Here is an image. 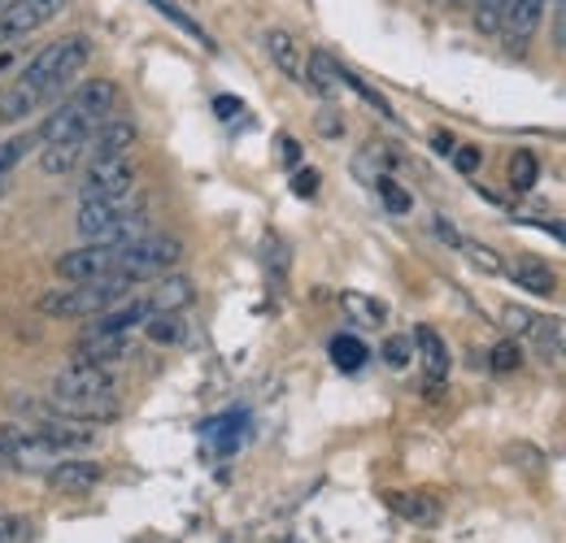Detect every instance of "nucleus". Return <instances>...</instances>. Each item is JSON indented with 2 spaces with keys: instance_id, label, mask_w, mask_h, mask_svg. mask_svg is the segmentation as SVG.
Listing matches in <instances>:
<instances>
[{
  "instance_id": "14",
  "label": "nucleus",
  "mask_w": 566,
  "mask_h": 543,
  "mask_svg": "<svg viewBox=\"0 0 566 543\" xmlns=\"http://www.w3.org/2000/svg\"><path fill=\"white\" fill-rule=\"evenodd\" d=\"M388 509L397 518H406L410 526H436L440 522V500H431L427 491H388Z\"/></svg>"
},
{
  "instance_id": "19",
  "label": "nucleus",
  "mask_w": 566,
  "mask_h": 543,
  "mask_svg": "<svg viewBox=\"0 0 566 543\" xmlns=\"http://www.w3.org/2000/svg\"><path fill=\"white\" fill-rule=\"evenodd\" d=\"M510 278H514L523 291H532V296H554V287H558L554 270H549L545 262H532V257H518V262L510 266Z\"/></svg>"
},
{
  "instance_id": "38",
  "label": "nucleus",
  "mask_w": 566,
  "mask_h": 543,
  "mask_svg": "<svg viewBox=\"0 0 566 543\" xmlns=\"http://www.w3.org/2000/svg\"><path fill=\"white\" fill-rule=\"evenodd\" d=\"M280 152H283V161H287V166H296V161H301V148H296V139L283 136L280 139Z\"/></svg>"
},
{
  "instance_id": "37",
  "label": "nucleus",
  "mask_w": 566,
  "mask_h": 543,
  "mask_svg": "<svg viewBox=\"0 0 566 543\" xmlns=\"http://www.w3.org/2000/svg\"><path fill=\"white\" fill-rule=\"evenodd\" d=\"M453 148H458V139L449 136V131H431V152H440V157H453Z\"/></svg>"
},
{
  "instance_id": "18",
  "label": "nucleus",
  "mask_w": 566,
  "mask_h": 543,
  "mask_svg": "<svg viewBox=\"0 0 566 543\" xmlns=\"http://www.w3.org/2000/svg\"><path fill=\"white\" fill-rule=\"evenodd\" d=\"M415 348H419V356H423V370L431 383H444V374H449V348L444 340L431 331V327H419L415 331Z\"/></svg>"
},
{
  "instance_id": "16",
  "label": "nucleus",
  "mask_w": 566,
  "mask_h": 543,
  "mask_svg": "<svg viewBox=\"0 0 566 543\" xmlns=\"http://www.w3.org/2000/svg\"><path fill=\"white\" fill-rule=\"evenodd\" d=\"M40 170L53 179H66L83 170V139H62V143H40Z\"/></svg>"
},
{
  "instance_id": "5",
  "label": "nucleus",
  "mask_w": 566,
  "mask_h": 543,
  "mask_svg": "<svg viewBox=\"0 0 566 543\" xmlns=\"http://www.w3.org/2000/svg\"><path fill=\"white\" fill-rule=\"evenodd\" d=\"M49 396H62V401H83V405H114V379L105 365H92V361H71L66 370L53 374L49 383Z\"/></svg>"
},
{
  "instance_id": "26",
  "label": "nucleus",
  "mask_w": 566,
  "mask_h": 543,
  "mask_svg": "<svg viewBox=\"0 0 566 543\" xmlns=\"http://www.w3.org/2000/svg\"><path fill=\"white\" fill-rule=\"evenodd\" d=\"M458 253H467V257H471L480 270H489V274L505 270V266H501V257H496L489 244H480V239H462V248H458Z\"/></svg>"
},
{
  "instance_id": "39",
  "label": "nucleus",
  "mask_w": 566,
  "mask_h": 543,
  "mask_svg": "<svg viewBox=\"0 0 566 543\" xmlns=\"http://www.w3.org/2000/svg\"><path fill=\"white\" fill-rule=\"evenodd\" d=\"M558 4V44L566 49V0H554Z\"/></svg>"
},
{
  "instance_id": "29",
  "label": "nucleus",
  "mask_w": 566,
  "mask_h": 543,
  "mask_svg": "<svg viewBox=\"0 0 566 543\" xmlns=\"http://www.w3.org/2000/svg\"><path fill=\"white\" fill-rule=\"evenodd\" d=\"M410 356H415V340L392 336V340L384 343V361H388L392 370H406V365H410Z\"/></svg>"
},
{
  "instance_id": "10",
  "label": "nucleus",
  "mask_w": 566,
  "mask_h": 543,
  "mask_svg": "<svg viewBox=\"0 0 566 543\" xmlns=\"http://www.w3.org/2000/svg\"><path fill=\"white\" fill-rule=\"evenodd\" d=\"M136 123H127V118H105L101 127H92L87 136H83V166H92V161H109V157H127L132 148H136Z\"/></svg>"
},
{
  "instance_id": "7",
  "label": "nucleus",
  "mask_w": 566,
  "mask_h": 543,
  "mask_svg": "<svg viewBox=\"0 0 566 543\" xmlns=\"http://www.w3.org/2000/svg\"><path fill=\"white\" fill-rule=\"evenodd\" d=\"M132 192H136V166H132L127 157H109V161H92V166H83L78 204L114 201V196H132Z\"/></svg>"
},
{
  "instance_id": "28",
  "label": "nucleus",
  "mask_w": 566,
  "mask_h": 543,
  "mask_svg": "<svg viewBox=\"0 0 566 543\" xmlns=\"http://www.w3.org/2000/svg\"><path fill=\"white\" fill-rule=\"evenodd\" d=\"M144 327H148V336H153L157 343H175V340H179V313H153Z\"/></svg>"
},
{
  "instance_id": "30",
  "label": "nucleus",
  "mask_w": 566,
  "mask_h": 543,
  "mask_svg": "<svg viewBox=\"0 0 566 543\" xmlns=\"http://www.w3.org/2000/svg\"><path fill=\"white\" fill-rule=\"evenodd\" d=\"M18 540H31V522L0 509V543H18Z\"/></svg>"
},
{
  "instance_id": "27",
  "label": "nucleus",
  "mask_w": 566,
  "mask_h": 543,
  "mask_svg": "<svg viewBox=\"0 0 566 543\" xmlns=\"http://www.w3.org/2000/svg\"><path fill=\"white\" fill-rule=\"evenodd\" d=\"M505 327L514 331V336H536V327H541V318L532 313V309H518V305H505Z\"/></svg>"
},
{
  "instance_id": "23",
  "label": "nucleus",
  "mask_w": 566,
  "mask_h": 543,
  "mask_svg": "<svg viewBox=\"0 0 566 543\" xmlns=\"http://www.w3.org/2000/svg\"><path fill=\"white\" fill-rule=\"evenodd\" d=\"M471 9H475V31L480 35H501V22H505L510 0H471Z\"/></svg>"
},
{
  "instance_id": "3",
  "label": "nucleus",
  "mask_w": 566,
  "mask_h": 543,
  "mask_svg": "<svg viewBox=\"0 0 566 543\" xmlns=\"http://www.w3.org/2000/svg\"><path fill=\"white\" fill-rule=\"evenodd\" d=\"M136 278L132 274H105V278H87V283H66L49 296H40V313L44 318H96L114 305H123L132 296Z\"/></svg>"
},
{
  "instance_id": "33",
  "label": "nucleus",
  "mask_w": 566,
  "mask_h": 543,
  "mask_svg": "<svg viewBox=\"0 0 566 543\" xmlns=\"http://www.w3.org/2000/svg\"><path fill=\"white\" fill-rule=\"evenodd\" d=\"M514 365H518V348H514V343H496V348H493V370H501V374H505V370H514Z\"/></svg>"
},
{
  "instance_id": "40",
  "label": "nucleus",
  "mask_w": 566,
  "mask_h": 543,
  "mask_svg": "<svg viewBox=\"0 0 566 543\" xmlns=\"http://www.w3.org/2000/svg\"><path fill=\"white\" fill-rule=\"evenodd\" d=\"M13 66V57H9V53H0V70H9Z\"/></svg>"
},
{
  "instance_id": "20",
  "label": "nucleus",
  "mask_w": 566,
  "mask_h": 543,
  "mask_svg": "<svg viewBox=\"0 0 566 543\" xmlns=\"http://www.w3.org/2000/svg\"><path fill=\"white\" fill-rule=\"evenodd\" d=\"M148 4H153V9H157V13H161V18H170V22H175V26H179V31H184V35H192V40H197V44H201V49H210V53H213V40H210V31H206V26H201V22H197V18H192V13H184V9H179V4H175V0H148Z\"/></svg>"
},
{
  "instance_id": "35",
  "label": "nucleus",
  "mask_w": 566,
  "mask_h": 543,
  "mask_svg": "<svg viewBox=\"0 0 566 543\" xmlns=\"http://www.w3.org/2000/svg\"><path fill=\"white\" fill-rule=\"evenodd\" d=\"M240 109H244V105H240L235 96H218V100H213V114H218L222 123H227V118H240Z\"/></svg>"
},
{
  "instance_id": "21",
  "label": "nucleus",
  "mask_w": 566,
  "mask_h": 543,
  "mask_svg": "<svg viewBox=\"0 0 566 543\" xmlns=\"http://www.w3.org/2000/svg\"><path fill=\"white\" fill-rule=\"evenodd\" d=\"M327 352H332V365L336 370H345V374H354V370H361L366 365V343L354 340V336H336V340L327 343Z\"/></svg>"
},
{
  "instance_id": "6",
  "label": "nucleus",
  "mask_w": 566,
  "mask_h": 543,
  "mask_svg": "<svg viewBox=\"0 0 566 543\" xmlns=\"http://www.w3.org/2000/svg\"><path fill=\"white\" fill-rule=\"evenodd\" d=\"M184 257V244L170 239V235H140L123 248V274H132L136 283L144 278H157V274H170Z\"/></svg>"
},
{
  "instance_id": "11",
  "label": "nucleus",
  "mask_w": 566,
  "mask_h": 543,
  "mask_svg": "<svg viewBox=\"0 0 566 543\" xmlns=\"http://www.w3.org/2000/svg\"><path fill=\"white\" fill-rule=\"evenodd\" d=\"M541 18H545V0H510L505 22H501V40H505V49H510L514 57L527 53V44H532Z\"/></svg>"
},
{
  "instance_id": "2",
  "label": "nucleus",
  "mask_w": 566,
  "mask_h": 543,
  "mask_svg": "<svg viewBox=\"0 0 566 543\" xmlns=\"http://www.w3.org/2000/svg\"><path fill=\"white\" fill-rule=\"evenodd\" d=\"M114 109H118V83H109V78L74 83L71 92L49 109V118L40 123L35 139H40V143L83 139L92 127H101L105 118H114Z\"/></svg>"
},
{
  "instance_id": "31",
  "label": "nucleus",
  "mask_w": 566,
  "mask_h": 543,
  "mask_svg": "<svg viewBox=\"0 0 566 543\" xmlns=\"http://www.w3.org/2000/svg\"><path fill=\"white\" fill-rule=\"evenodd\" d=\"M375 183H379V196H384V204H388V213H397V217L410 213V196H406L392 179H375Z\"/></svg>"
},
{
  "instance_id": "25",
  "label": "nucleus",
  "mask_w": 566,
  "mask_h": 543,
  "mask_svg": "<svg viewBox=\"0 0 566 543\" xmlns=\"http://www.w3.org/2000/svg\"><path fill=\"white\" fill-rule=\"evenodd\" d=\"M536 179H541V166H536V157L523 148V152H514V161H510V183L518 188V192H527V188H536Z\"/></svg>"
},
{
  "instance_id": "24",
  "label": "nucleus",
  "mask_w": 566,
  "mask_h": 543,
  "mask_svg": "<svg viewBox=\"0 0 566 543\" xmlns=\"http://www.w3.org/2000/svg\"><path fill=\"white\" fill-rule=\"evenodd\" d=\"M345 309L354 313L357 322H366V327H379V322L388 318V309H384L379 300H370V296H357V291H345Z\"/></svg>"
},
{
  "instance_id": "13",
  "label": "nucleus",
  "mask_w": 566,
  "mask_h": 543,
  "mask_svg": "<svg viewBox=\"0 0 566 543\" xmlns=\"http://www.w3.org/2000/svg\"><path fill=\"white\" fill-rule=\"evenodd\" d=\"M132 336H96V331H83V340L74 343V361H92V365H114V361H127L132 356Z\"/></svg>"
},
{
  "instance_id": "1",
  "label": "nucleus",
  "mask_w": 566,
  "mask_h": 543,
  "mask_svg": "<svg viewBox=\"0 0 566 543\" xmlns=\"http://www.w3.org/2000/svg\"><path fill=\"white\" fill-rule=\"evenodd\" d=\"M87 62H92V40L87 35L53 40L44 53H35L22 66V74L9 87H0V123H22V118H35L40 109L57 105L78 83Z\"/></svg>"
},
{
  "instance_id": "17",
  "label": "nucleus",
  "mask_w": 566,
  "mask_h": 543,
  "mask_svg": "<svg viewBox=\"0 0 566 543\" xmlns=\"http://www.w3.org/2000/svg\"><path fill=\"white\" fill-rule=\"evenodd\" d=\"M192 278H184V274H157V291L148 296L153 300V309L157 313H179L184 305H192Z\"/></svg>"
},
{
  "instance_id": "12",
  "label": "nucleus",
  "mask_w": 566,
  "mask_h": 543,
  "mask_svg": "<svg viewBox=\"0 0 566 543\" xmlns=\"http://www.w3.org/2000/svg\"><path fill=\"white\" fill-rule=\"evenodd\" d=\"M101 478H105V470L96 461H87V457H66V461L49 466V487L62 491V496H87Z\"/></svg>"
},
{
  "instance_id": "22",
  "label": "nucleus",
  "mask_w": 566,
  "mask_h": 543,
  "mask_svg": "<svg viewBox=\"0 0 566 543\" xmlns=\"http://www.w3.org/2000/svg\"><path fill=\"white\" fill-rule=\"evenodd\" d=\"M35 148H40V139H35V136L0 139V183H4V179H9V174H13V170H18V166H22V161H27Z\"/></svg>"
},
{
  "instance_id": "41",
  "label": "nucleus",
  "mask_w": 566,
  "mask_h": 543,
  "mask_svg": "<svg viewBox=\"0 0 566 543\" xmlns=\"http://www.w3.org/2000/svg\"><path fill=\"white\" fill-rule=\"evenodd\" d=\"M444 4H467V0H444Z\"/></svg>"
},
{
  "instance_id": "9",
  "label": "nucleus",
  "mask_w": 566,
  "mask_h": 543,
  "mask_svg": "<svg viewBox=\"0 0 566 543\" xmlns=\"http://www.w3.org/2000/svg\"><path fill=\"white\" fill-rule=\"evenodd\" d=\"M123 248L127 244H83L66 257H57V274L66 283H87V278H105V274H123Z\"/></svg>"
},
{
  "instance_id": "34",
  "label": "nucleus",
  "mask_w": 566,
  "mask_h": 543,
  "mask_svg": "<svg viewBox=\"0 0 566 543\" xmlns=\"http://www.w3.org/2000/svg\"><path fill=\"white\" fill-rule=\"evenodd\" d=\"M292 192H296V196H314V192H318V174H314V170H296V174H292Z\"/></svg>"
},
{
  "instance_id": "32",
  "label": "nucleus",
  "mask_w": 566,
  "mask_h": 543,
  "mask_svg": "<svg viewBox=\"0 0 566 543\" xmlns=\"http://www.w3.org/2000/svg\"><path fill=\"white\" fill-rule=\"evenodd\" d=\"M480 161H484V157H480V148H471V143H467V148H453V166H458V174H467V179H471V174L480 170Z\"/></svg>"
},
{
  "instance_id": "15",
  "label": "nucleus",
  "mask_w": 566,
  "mask_h": 543,
  "mask_svg": "<svg viewBox=\"0 0 566 543\" xmlns=\"http://www.w3.org/2000/svg\"><path fill=\"white\" fill-rule=\"evenodd\" d=\"M262 44H266V53H271V62L280 66L283 78H292V83H301V87H305V57H301L296 40H292L287 31H266V35H262Z\"/></svg>"
},
{
  "instance_id": "8",
  "label": "nucleus",
  "mask_w": 566,
  "mask_h": 543,
  "mask_svg": "<svg viewBox=\"0 0 566 543\" xmlns=\"http://www.w3.org/2000/svg\"><path fill=\"white\" fill-rule=\"evenodd\" d=\"M71 0H9L0 4V44H13V40H27L31 31L49 26Z\"/></svg>"
},
{
  "instance_id": "36",
  "label": "nucleus",
  "mask_w": 566,
  "mask_h": 543,
  "mask_svg": "<svg viewBox=\"0 0 566 543\" xmlns=\"http://www.w3.org/2000/svg\"><path fill=\"white\" fill-rule=\"evenodd\" d=\"M431 231H436V235H440L444 244H453V248H462V239H467V235H458V231H453V226H449L444 217H436V222H431Z\"/></svg>"
},
{
  "instance_id": "4",
  "label": "nucleus",
  "mask_w": 566,
  "mask_h": 543,
  "mask_svg": "<svg viewBox=\"0 0 566 543\" xmlns=\"http://www.w3.org/2000/svg\"><path fill=\"white\" fill-rule=\"evenodd\" d=\"M83 244H132L148 235L144 226V204L136 196H114V201H83L74 217Z\"/></svg>"
}]
</instances>
